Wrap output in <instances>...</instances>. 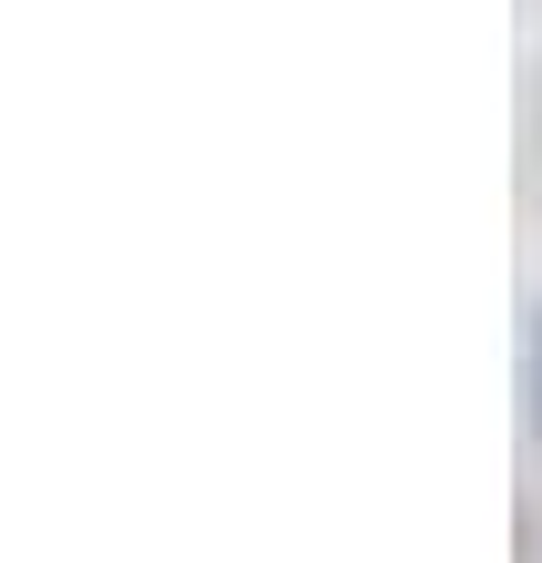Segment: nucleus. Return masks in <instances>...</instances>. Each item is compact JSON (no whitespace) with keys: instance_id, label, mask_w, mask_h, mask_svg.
Here are the masks:
<instances>
[{"instance_id":"nucleus-1","label":"nucleus","mask_w":542,"mask_h":563,"mask_svg":"<svg viewBox=\"0 0 542 563\" xmlns=\"http://www.w3.org/2000/svg\"><path fill=\"white\" fill-rule=\"evenodd\" d=\"M532 441H542V328H532Z\"/></svg>"}]
</instances>
